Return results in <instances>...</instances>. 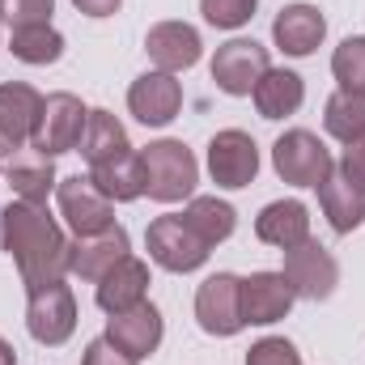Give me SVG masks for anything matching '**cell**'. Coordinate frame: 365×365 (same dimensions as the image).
I'll return each instance as SVG.
<instances>
[{"label": "cell", "instance_id": "cell-1", "mask_svg": "<svg viewBox=\"0 0 365 365\" xmlns=\"http://www.w3.org/2000/svg\"><path fill=\"white\" fill-rule=\"evenodd\" d=\"M0 247L13 255L26 293L43 289L51 280H64V272H68L73 242L56 225V217L47 212V204H26V200L4 204L0 208Z\"/></svg>", "mask_w": 365, "mask_h": 365}, {"label": "cell", "instance_id": "cell-2", "mask_svg": "<svg viewBox=\"0 0 365 365\" xmlns=\"http://www.w3.org/2000/svg\"><path fill=\"white\" fill-rule=\"evenodd\" d=\"M140 162H145V191L158 204H179L200 182V166L182 140H153L140 153Z\"/></svg>", "mask_w": 365, "mask_h": 365}, {"label": "cell", "instance_id": "cell-3", "mask_svg": "<svg viewBox=\"0 0 365 365\" xmlns=\"http://www.w3.org/2000/svg\"><path fill=\"white\" fill-rule=\"evenodd\" d=\"M86 123H90V110H86V102H81L77 93H47L30 149H38V153H47V158L73 153V149H81Z\"/></svg>", "mask_w": 365, "mask_h": 365}, {"label": "cell", "instance_id": "cell-4", "mask_svg": "<svg viewBox=\"0 0 365 365\" xmlns=\"http://www.w3.org/2000/svg\"><path fill=\"white\" fill-rule=\"evenodd\" d=\"M145 247H149V259L166 272H195L208 264V242H200V234L182 221V212H166L149 225L145 234Z\"/></svg>", "mask_w": 365, "mask_h": 365}, {"label": "cell", "instance_id": "cell-5", "mask_svg": "<svg viewBox=\"0 0 365 365\" xmlns=\"http://www.w3.org/2000/svg\"><path fill=\"white\" fill-rule=\"evenodd\" d=\"M26 331H30L38 344H47V349L64 344V340L77 331V297H73V289H68L64 280H51V284H43V289H30V302H26Z\"/></svg>", "mask_w": 365, "mask_h": 365}, {"label": "cell", "instance_id": "cell-6", "mask_svg": "<svg viewBox=\"0 0 365 365\" xmlns=\"http://www.w3.org/2000/svg\"><path fill=\"white\" fill-rule=\"evenodd\" d=\"M272 166H276V175L284 182H293V187H319V182L336 170L327 145H323L314 132H306V128H293V132H284V136L276 140L272 145Z\"/></svg>", "mask_w": 365, "mask_h": 365}, {"label": "cell", "instance_id": "cell-7", "mask_svg": "<svg viewBox=\"0 0 365 365\" xmlns=\"http://www.w3.org/2000/svg\"><path fill=\"white\" fill-rule=\"evenodd\" d=\"M280 272L293 284V293L306 297V302H327V297L336 293V284H340V264H336V255H331L327 247H319L314 238L289 247Z\"/></svg>", "mask_w": 365, "mask_h": 365}, {"label": "cell", "instance_id": "cell-8", "mask_svg": "<svg viewBox=\"0 0 365 365\" xmlns=\"http://www.w3.org/2000/svg\"><path fill=\"white\" fill-rule=\"evenodd\" d=\"M268 68H272L268 64V47L255 43V38H230L212 56V81H217V90L230 93V98H247Z\"/></svg>", "mask_w": 365, "mask_h": 365}, {"label": "cell", "instance_id": "cell-9", "mask_svg": "<svg viewBox=\"0 0 365 365\" xmlns=\"http://www.w3.org/2000/svg\"><path fill=\"white\" fill-rule=\"evenodd\" d=\"M195 319L208 336H238L247 327V319H242V280L234 272L208 276L195 289Z\"/></svg>", "mask_w": 365, "mask_h": 365}, {"label": "cell", "instance_id": "cell-10", "mask_svg": "<svg viewBox=\"0 0 365 365\" xmlns=\"http://www.w3.org/2000/svg\"><path fill=\"white\" fill-rule=\"evenodd\" d=\"M208 175L217 187H251L259 175V145L242 128H225L208 140Z\"/></svg>", "mask_w": 365, "mask_h": 365}, {"label": "cell", "instance_id": "cell-11", "mask_svg": "<svg viewBox=\"0 0 365 365\" xmlns=\"http://www.w3.org/2000/svg\"><path fill=\"white\" fill-rule=\"evenodd\" d=\"M56 200H60V217L68 221V230L77 238H90L115 225V208L110 200L90 182V175H73V179L56 182Z\"/></svg>", "mask_w": 365, "mask_h": 365}, {"label": "cell", "instance_id": "cell-12", "mask_svg": "<svg viewBox=\"0 0 365 365\" xmlns=\"http://www.w3.org/2000/svg\"><path fill=\"white\" fill-rule=\"evenodd\" d=\"M38 115H43V93L26 81H4L0 86V149L9 153L26 149L34 140Z\"/></svg>", "mask_w": 365, "mask_h": 365}, {"label": "cell", "instance_id": "cell-13", "mask_svg": "<svg viewBox=\"0 0 365 365\" xmlns=\"http://www.w3.org/2000/svg\"><path fill=\"white\" fill-rule=\"evenodd\" d=\"M106 340L123 349L132 361H145L162 344V310L153 302H136L132 310H119L106 319Z\"/></svg>", "mask_w": 365, "mask_h": 365}, {"label": "cell", "instance_id": "cell-14", "mask_svg": "<svg viewBox=\"0 0 365 365\" xmlns=\"http://www.w3.org/2000/svg\"><path fill=\"white\" fill-rule=\"evenodd\" d=\"M128 110H132L145 128H166V123L182 110V86L175 81V73L153 68V73L136 77L132 90H128Z\"/></svg>", "mask_w": 365, "mask_h": 365}, {"label": "cell", "instance_id": "cell-15", "mask_svg": "<svg viewBox=\"0 0 365 365\" xmlns=\"http://www.w3.org/2000/svg\"><path fill=\"white\" fill-rule=\"evenodd\" d=\"M132 255V238L123 225H110L102 234H90V238H77L73 251H68V272L81 276V280H102L115 264H123Z\"/></svg>", "mask_w": 365, "mask_h": 365}, {"label": "cell", "instance_id": "cell-16", "mask_svg": "<svg viewBox=\"0 0 365 365\" xmlns=\"http://www.w3.org/2000/svg\"><path fill=\"white\" fill-rule=\"evenodd\" d=\"M145 51L162 73H187V68L200 64L204 43H200V30L187 26V21H158L145 34Z\"/></svg>", "mask_w": 365, "mask_h": 365}, {"label": "cell", "instance_id": "cell-17", "mask_svg": "<svg viewBox=\"0 0 365 365\" xmlns=\"http://www.w3.org/2000/svg\"><path fill=\"white\" fill-rule=\"evenodd\" d=\"M293 302H297V293L284 280V272H251L242 280V319L255 327L280 323L293 310Z\"/></svg>", "mask_w": 365, "mask_h": 365}, {"label": "cell", "instance_id": "cell-18", "mask_svg": "<svg viewBox=\"0 0 365 365\" xmlns=\"http://www.w3.org/2000/svg\"><path fill=\"white\" fill-rule=\"evenodd\" d=\"M319 204H323V217L336 234H353L365 225V187L357 179H349L340 166L319 182Z\"/></svg>", "mask_w": 365, "mask_h": 365}, {"label": "cell", "instance_id": "cell-19", "mask_svg": "<svg viewBox=\"0 0 365 365\" xmlns=\"http://www.w3.org/2000/svg\"><path fill=\"white\" fill-rule=\"evenodd\" d=\"M272 38L284 56H310L327 38V17L314 4H284L272 21Z\"/></svg>", "mask_w": 365, "mask_h": 365}, {"label": "cell", "instance_id": "cell-20", "mask_svg": "<svg viewBox=\"0 0 365 365\" xmlns=\"http://www.w3.org/2000/svg\"><path fill=\"white\" fill-rule=\"evenodd\" d=\"M255 238L268 247H280V251L306 242L310 238V208L302 200H276L255 217Z\"/></svg>", "mask_w": 365, "mask_h": 365}, {"label": "cell", "instance_id": "cell-21", "mask_svg": "<svg viewBox=\"0 0 365 365\" xmlns=\"http://www.w3.org/2000/svg\"><path fill=\"white\" fill-rule=\"evenodd\" d=\"M4 179L17 191V200H26V204H47V195H51L56 182H60L51 158L38 153V149H17V153L9 158V166H4Z\"/></svg>", "mask_w": 365, "mask_h": 365}, {"label": "cell", "instance_id": "cell-22", "mask_svg": "<svg viewBox=\"0 0 365 365\" xmlns=\"http://www.w3.org/2000/svg\"><path fill=\"white\" fill-rule=\"evenodd\" d=\"M145 293H149V264H140V259H123V264H115L110 272L98 280V306L106 310V314H119V310H132L136 302H145Z\"/></svg>", "mask_w": 365, "mask_h": 365}, {"label": "cell", "instance_id": "cell-23", "mask_svg": "<svg viewBox=\"0 0 365 365\" xmlns=\"http://www.w3.org/2000/svg\"><path fill=\"white\" fill-rule=\"evenodd\" d=\"M90 182L110 200V204H128V200H136V195H145V162H140V153H119V158H110V162H98L90 166Z\"/></svg>", "mask_w": 365, "mask_h": 365}, {"label": "cell", "instance_id": "cell-24", "mask_svg": "<svg viewBox=\"0 0 365 365\" xmlns=\"http://www.w3.org/2000/svg\"><path fill=\"white\" fill-rule=\"evenodd\" d=\"M251 98H255V110H259L264 119H284V115H297V110H302L306 86H302V77L289 73V68H268V73L259 77V86L251 90Z\"/></svg>", "mask_w": 365, "mask_h": 365}, {"label": "cell", "instance_id": "cell-25", "mask_svg": "<svg viewBox=\"0 0 365 365\" xmlns=\"http://www.w3.org/2000/svg\"><path fill=\"white\" fill-rule=\"evenodd\" d=\"M182 221L200 234V242L217 247V242H225V238L234 234L238 212H234V204H225V200H217V195H191V204H187Z\"/></svg>", "mask_w": 365, "mask_h": 365}, {"label": "cell", "instance_id": "cell-26", "mask_svg": "<svg viewBox=\"0 0 365 365\" xmlns=\"http://www.w3.org/2000/svg\"><path fill=\"white\" fill-rule=\"evenodd\" d=\"M128 132L123 123L110 115V110H90V123H86V136H81V158L98 166V162H110L119 153H128Z\"/></svg>", "mask_w": 365, "mask_h": 365}, {"label": "cell", "instance_id": "cell-27", "mask_svg": "<svg viewBox=\"0 0 365 365\" xmlns=\"http://www.w3.org/2000/svg\"><path fill=\"white\" fill-rule=\"evenodd\" d=\"M323 128L340 140V145H353L357 136H365V98L349 90H336L323 106Z\"/></svg>", "mask_w": 365, "mask_h": 365}, {"label": "cell", "instance_id": "cell-28", "mask_svg": "<svg viewBox=\"0 0 365 365\" xmlns=\"http://www.w3.org/2000/svg\"><path fill=\"white\" fill-rule=\"evenodd\" d=\"M9 51L21 64H56L64 56V34L56 26H21V30H13Z\"/></svg>", "mask_w": 365, "mask_h": 365}, {"label": "cell", "instance_id": "cell-29", "mask_svg": "<svg viewBox=\"0 0 365 365\" xmlns=\"http://www.w3.org/2000/svg\"><path fill=\"white\" fill-rule=\"evenodd\" d=\"M331 73H336L340 90L361 93L365 98V34L344 38V43L336 47V56H331Z\"/></svg>", "mask_w": 365, "mask_h": 365}, {"label": "cell", "instance_id": "cell-30", "mask_svg": "<svg viewBox=\"0 0 365 365\" xmlns=\"http://www.w3.org/2000/svg\"><path fill=\"white\" fill-rule=\"evenodd\" d=\"M255 4L259 0H200V13L217 30H238V26H247L255 17Z\"/></svg>", "mask_w": 365, "mask_h": 365}, {"label": "cell", "instance_id": "cell-31", "mask_svg": "<svg viewBox=\"0 0 365 365\" xmlns=\"http://www.w3.org/2000/svg\"><path fill=\"white\" fill-rule=\"evenodd\" d=\"M247 365H302V357H297V349H293L284 336H268V340L251 344Z\"/></svg>", "mask_w": 365, "mask_h": 365}, {"label": "cell", "instance_id": "cell-32", "mask_svg": "<svg viewBox=\"0 0 365 365\" xmlns=\"http://www.w3.org/2000/svg\"><path fill=\"white\" fill-rule=\"evenodd\" d=\"M81 365H136L123 349H115L106 336H98V340H90L86 344V357H81Z\"/></svg>", "mask_w": 365, "mask_h": 365}, {"label": "cell", "instance_id": "cell-33", "mask_svg": "<svg viewBox=\"0 0 365 365\" xmlns=\"http://www.w3.org/2000/svg\"><path fill=\"white\" fill-rule=\"evenodd\" d=\"M340 170L365 187V136H357L353 145H344V153H340Z\"/></svg>", "mask_w": 365, "mask_h": 365}, {"label": "cell", "instance_id": "cell-34", "mask_svg": "<svg viewBox=\"0 0 365 365\" xmlns=\"http://www.w3.org/2000/svg\"><path fill=\"white\" fill-rule=\"evenodd\" d=\"M73 4H77V13H86V17H110V13H119L123 0H73Z\"/></svg>", "mask_w": 365, "mask_h": 365}, {"label": "cell", "instance_id": "cell-35", "mask_svg": "<svg viewBox=\"0 0 365 365\" xmlns=\"http://www.w3.org/2000/svg\"><path fill=\"white\" fill-rule=\"evenodd\" d=\"M0 365H17V353H13L9 340H0Z\"/></svg>", "mask_w": 365, "mask_h": 365}, {"label": "cell", "instance_id": "cell-36", "mask_svg": "<svg viewBox=\"0 0 365 365\" xmlns=\"http://www.w3.org/2000/svg\"><path fill=\"white\" fill-rule=\"evenodd\" d=\"M0 21H4V0H0Z\"/></svg>", "mask_w": 365, "mask_h": 365}, {"label": "cell", "instance_id": "cell-37", "mask_svg": "<svg viewBox=\"0 0 365 365\" xmlns=\"http://www.w3.org/2000/svg\"><path fill=\"white\" fill-rule=\"evenodd\" d=\"M0 153H4V149H0Z\"/></svg>", "mask_w": 365, "mask_h": 365}]
</instances>
